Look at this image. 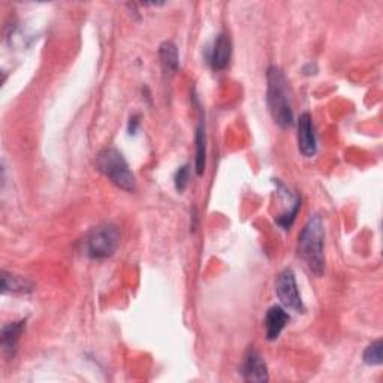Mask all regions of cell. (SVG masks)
<instances>
[{
    "instance_id": "6da1fadb",
    "label": "cell",
    "mask_w": 383,
    "mask_h": 383,
    "mask_svg": "<svg viewBox=\"0 0 383 383\" xmlns=\"http://www.w3.org/2000/svg\"><path fill=\"white\" fill-rule=\"evenodd\" d=\"M298 255L310 271L321 277L325 271V227L319 214L311 216L298 236Z\"/></svg>"
},
{
    "instance_id": "7a4b0ae2",
    "label": "cell",
    "mask_w": 383,
    "mask_h": 383,
    "mask_svg": "<svg viewBox=\"0 0 383 383\" xmlns=\"http://www.w3.org/2000/svg\"><path fill=\"white\" fill-rule=\"evenodd\" d=\"M267 102L274 123L281 129L292 128V125H294V111H292L289 86L283 71L274 65L269 66L267 71Z\"/></svg>"
},
{
    "instance_id": "3957f363",
    "label": "cell",
    "mask_w": 383,
    "mask_h": 383,
    "mask_svg": "<svg viewBox=\"0 0 383 383\" xmlns=\"http://www.w3.org/2000/svg\"><path fill=\"white\" fill-rule=\"evenodd\" d=\"M96 168L117 187L126 192L137 190V180H135L129 163L119 150L112 147L100 150L96 156Z\"/></svg>"
},
{
    "instance_id": "277c9868",
    "label": "cell",
    "mask_w": 383,
    "mask_h": 383,
    "mask_svg": "<svg viewBox=\"0 0 383 383\" xmlns=\"http://www.w3.org/2000/svg\"><path fill=\"white\" fill-rule=\"evenodd\" d=\"M120 246V231L112 223L99 224L88 232L86 252L92 259H107L116 253Z\"/></svg>"
},
{
    "instance_id": "5b68a950",
    "label": "cell",
    "mask_w": 383,
    "mask_h": 383,
    "mask_svg": "<svg viewBox=\"0 0 383 383\" xmlns=\"http://www.w3.org/2000/svg\"><path fill=\"white\" fill-rule=\"evenodd\" d=\"M276 294L281 302V306L292 311L302 313L304 304L301 300V294L298 290L297 278L294 271L290 268H286L277 276L276 280Z\"/></svg>"
},
{
    "instance_id": "8992f818",
    "label": "cell",
    "mask_w": 383,
    "mask_h": 383,
    "mask_svg": "<svg viewBox=\"0 0 383 383\" xmlns=\"http://www.w3.org/2000/svg\"><path fill=\"white\" fill-rule=\"evenodd\" d=\"M298 149L302 156L313 157L318 152V140H316V132H314V125L311 116L309 112H302L298 119Z\"/></svg>"
},
{
    "instance_id": "52a82bcc",
    "label": "cell",
    "mask_w": 383,
    "mask_h": 383,
    "mask_svg": "<svg viewBox=\"0 0 383 383\" xmlns=\"http://www.w3.org/2000/svg\"><path fill=\"white\" fill-rule=\"evenodd\" d=\"M241 375L246 382H256V383L268 382L269 377H268L267 364L256 349L250 347L249 351L246 352L244 361L241 365Z\"/></svg>"
},
{
    "instance_id": "ba28073f",
    "label": "cell",
    "mask_w": 383,
    "mask_h": 383,
    "mask_svg": "<svg viewBox=\"0 0 383 383\" xmlns=\"http://www.w3.org/2000/svg\"><path fill=\"white\" fill-rule=\"evenodd\" d=\"M232 55V42L227 32H222L217 35L216 41L211 48L210 54V63L214 71H223L227 69Z\"/></svg>"
},
{
    "instance_id": "9c48e42d",
    "label": "cell",
    "mask_w": 383,
    "mask_h": 383,
    "mask_svg": "<svg viewBox=\"0 0 383 383\" xmlns=\"http://www.w3.org/2000/svg\"><path fill=\"white\" fill-rule=\"evenodd\" d=\"M288 322H289V314L286 313L285 307H281V306L269 307V310L267 311L265 322H264L267 339L269 342L277 340L280 332L285 330Z\"/></svg>"
},
{
    "instance_id": "30bf717a",
    "label": "cell",
    "mask_w": 383,
    "mask_h": 383,
    "mask_svg": "<svg viewBox=\"0 0 383 383\" xmlns=\"http://www.w3.org/2000/svg\"><path fill=\"white\" fill-rule=\"evenodd\" d=\"M25 328H26V321L11 322L4 326L2 335H0V344H2L5 355H8V356L15 355L20 337H21L22 331H25Z\"/></svg>"
},
{
    "instance_id": "8fae6325",
    "label": "cell",
    "mask_w": 383,
    "mask_h": 383,
    "mask_svg": "<svg viewBox=\"0 0 383 383\" xmlns=\"http://www.w3.org/2000/svg\"><path fill=\"white\" fill-rule=\"evenodd\" d=\"M195 144H196V157H195V171L196 175L201 177L206 171L207 163V138H206V121L204 117L201 116L196 135H195Z\"/></svg>"
},
{
    "instance_id": "7c38bea8",
    "label": "cell",
    "mask_w": 383,
    "mask_h": 383,
    "mask_svg": "<svg viewBox=\"0 0 383 383\" xmlns=\"http://www.w3.org/2000/svg\"><path fill=\"white\" fill-rule=\"evenodd\" d=\"M159 58H161V63H162L163 71L166 74H175L178 71L180 59H178V50H177L174 42L165 41V42L161 43Z\"/></svg>"
},
{
    "instance_id": "4fadbf2b",
    "label": "cell",
    "mask_w": 383,
    "mask_h": 383,
    "mask_svg": "<svg viewBox=\"0 0 383 383\" xmlns=\"http://www.w3.org/2000/svg\"><path fill=\"white\" fill-rule=\"evenodd\" d=\"M32 285L29 283L27 280L8 274V273H2V292L4 294H8V292H26L30 290Z\"/></svg>"
},
{
    "instance_id": "5bb4252c",
    "label": "cell",
    "mask_w": 383,
    "mask_h": 383,
    "mask_svg": "<svg viewBox=\"0 0 383 383\" xmlns=\"http://www.w3.org/2000/svg\"><path fill=\"white\" fill-rule=\"evenodd\" d=\"M383 343L382 340H376L367 346L364 351V363L367 365H380L383 363Z\"/></svg>"
},
{
    "instance_id": "9a60e30c",
    "label": "cell",
    "mask_w": 383,
    "mask_h": 383,
    "mask_svg": "<svg viewBox=\"0 0 383 383\" xmlns=\"http://www.w3.org/2000/svg\"><path fill=\"white\" fill-rule=\"evenodd\" d=\"M301 208V199L297 196L295 201L292 202V207L286 211L281 214V216L277 217V224L281 228V229H290L292 224H294L295 222V217H297V214H298V210Z\"/></svg>"
},
{
    "instance_id": "2e32d148",
    "label": "cell",
    "mask_w": 383,
    "mask_h": 383,
    "mask_svg": "<svg viewBox=\"0 0 383 383\" xmlns=\"http://www.w3.org/2000/svg\"><path fill=\"white\" fill-rule=\"evenodd\" d=\"M189 178H190V168L189 165H183L182 168H178L175 177H174V183H175V189L178 192H183L187 184H189Z\"/></svg>"
},
{
    "instance_id": "e0dca14e",
    "label": "cell",
    "mask_w": 383,
    "mask_h": 383,
    "mask_svg": "<svg viewBox=\"0 0 383 383\" xmlns=\"http://www.w3.org/2000/svg\"><path fill=\"white\" fill-rule=\"evenodd\" d=\"M138 119H140L138 116H132L130 120H129L128 130H129L130 135H135V133H137V130H138V126H140V120Z\"/></svg>"
},
{
    "instance_id": "ac0fdd59",
    "label": "cell",
    "mask_w": 383,
    "mask_h": 383,
    "mask_svg": "<svg viewBox=\"0 0 383 383\" xmlns=\"http://www.w3.org/2000/svg\"><path fill=\"white\" fill-rule=\"evenodd\" d=\"M302 72H304V75H314V74H316L318 72V66H316V63H307L306 66H304L302 67Z\"/></svg>"
}]
</instances>
